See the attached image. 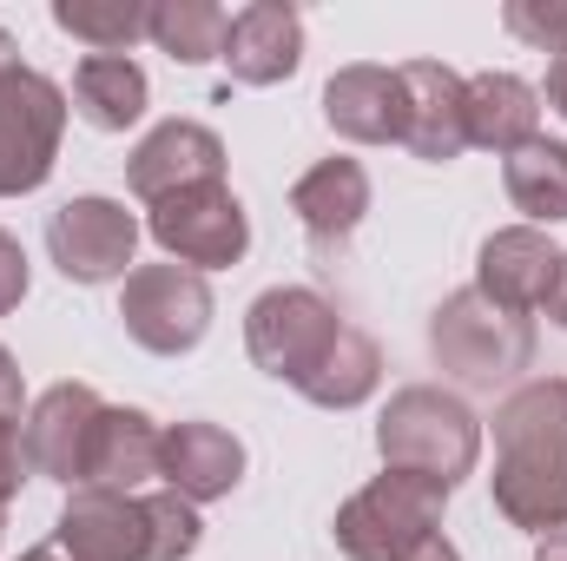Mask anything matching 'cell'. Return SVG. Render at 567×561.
Wrapping results in <instances>:
<instances>
[{"mask_svg": "<svg viewBox=\"0 0 567 561\" xmlns=\"http://www.w3.org/2000/svg\"><path fill=\"white\" fill-rule=\"evenodd\" d=\"M377 456H383V469H403V476H423L435 489H455L462 476H475L482 417L442 384H403L377 417Z\"/></svg>", "mask_w": 567, "mask_h": 561, "instance_id": "6da1fadb", "label": "cell"}, {"mask_svg": "<svg viewBox=\"0 0 567 561\" xmlns=\"http://www.w3.org/2000/svg\"><path fill=\"white\" fill-rule=\"evenodd\" d=\"M442 509H449V489L403 476V469H383L337 509L330 536H337L343 561H410L429 536H442Z\"/></svg>", "mask_w": 567, "mask_h": 561, "instance_id": "7a4b0ae2", "label": "cell"}, {"mask_svg": "<svg viewBox=\"0 0 567 561\" xmlns=\"http://www.w3.org/2000/svg\"><path fill=\"white\" fill-rule=\"evenodd\" d=\"M429 350L449 377L462 384H508L535 364V324L488 304L475 284L468 290H449L429 317Z\"/></svg>", "mask_w": 567, "mask_h": 561, "instance_id": "3957f363", "label": "cell"}, {"mask_svg": "<svg viewBox=\"0 0 567 561\" xmlns=\"http://www.w3.org/2000/svg\"><path fill=\"white\" fill-rule=\"evenodd\" d=\"M337 330H343L337 304L323 290H310V284H278V290H265L245 310V350H251V364L265 377L290 384V390L323 364V350L337 344Z\"/></svg>", "mask_w": 567, "mask_h": 561, "instance_id": "277c9868", "label": "cell"}, {"mask_svg": "<svg viewBox=\"0 0 567 561\" xmlns=\"http://www.w3.org/2000/svg\"><path fill=\"white\" fill-rule=\"evenodd\" d=\"M60 133H66V93L40 67L0 73V198L40 192L53 178Z\"/></svg>", "mask_w": 567, "mask_h": 561, "instance_id": "5b68a950", "label": "cell"}, {"mask_svg": "<svg viewBox=\"0 0 567 561\" xmlns=\"http://www.w3.org/2000/svg\"><path fill=\"white\" fill-rule=\"evenodd\" d=\"M145 232L158 238V252L172 265H185L198 278L225 272V265H238L251 252V218H245V205H238L231 185H192V192L158 198Z\"/></svg>", "mask_w": 567, "mask_h": 561, "instance_id": "8992f818", "label": "cell"}, {"mask_svg": "<svg viewBox=\"0 0 567 561\" xmlns=\"http://www.w3.org/2000/svg\"><path fill=\"white\" fill-rule=\"evenodd\" d=\"M120 317H126V337L140 350L185 357L212 330V284L198 272H185V265H140V272H126Z\"/></svg>", "mask_w": 567, "mask_h": 561, "instance_id": "52a82bcc", "label": "cell"}, {"mask_svg": "<svg viewBox=\"0 0 567 561\" xmlns=\"http://www.w3.org/2000/svg\"><path fill=\"white\" fill-rule=\"evenodd\" d=\"M140 252V218L120 205V198H66L53 218H47V258L60 265L66 284H106V278H126Z\"/></svg>", "mask_w": 567, "mask_h": 561, "instance_id": "ba28073f", "label": "cell"}, {"mask_svg": "<svg viewBox=\"0 0 567 561\" xmlns=\"http://www.w3.org/2000/svg\"><path fill=\"white\" fill-rule=\"evenodd\" d=\"M126 185L145 205H158L172 192H192V185H225V140L212 126H198V120H165L133 145Z\"/></svg>", "mask_w": 567, "mask_h": 561, "instance_id": "9c48e42d", "label": "cell"}, {"mask_svg": "<svg viewBox=\"0 0 567 561\" xmlns=\"http://www.w3.org/2000/svg\"><path fill=\"white\" fill-rule=\"evenodd\" d=\"M403 80V145L429 159V165H449L468 152V80L449 73L442 60H410L396 67Z\"/></svg>", "mask_w": 567, "mask_h": 561, "instance_id": "30bf717a", "label": "cell"}, {"mask_svg": "<svg viewBox=\"0 0 567 561\" xmlns=\"http://www.w3.org/2000/svg\"><path fill=\"white\" fill-rule=\"evenodd\" d=\"M555 272H561V245L542 232V225H502L482 238V258H475V290L515 317L542 310L548 290H555Z\"/></svg>", "mask_w": 567, "mask_h": 561, "instance_id": "8fae6325", "label": "cell"}, {"mask_svg": "<svg viewBox=\"0 0 567 561\" xmlns=\"http://www.w3.org/2000/svg\"><path fill=\"white\" fill-rule=\"evenodd\" d=\"M53 549L66 561H152L145 502L113 489H73L53 522Z\"/></svg>", "mask_w": 567, "mask_h": 561, "instance_id": "7c38bea8", "label": "cell"}, {"mask_svg": "<svg viewBox=\"0 0 567 561\" xmlns=\"http://www.w3.org/2000/svg\"><path fill=\"white\" fill-rule=\"evenodd\" d=\"M100 410H106V404H100L93 384H53V390H40L33 410H27V462H33V476L80 489L86 442H93Z\"/></svg>", "mask_w": 567, "mask_h": 561, "instance_id": "4fadbf2b", "label": "cell"}, {"mask_svg": "<svg viewBox=\"0 0 567 561\" xmlns=\"http://www.w3.org/2000/svg\"><path fill=\"white\" fill-rule=\"evenodd\" d=\"M225 73L238 86H278L303 67V20L290 0H251L225 27Z\"/></svg>", "mask_w": 567, "mask_h": 561, "instance_id": "5bb4252c", "label": "cell"}, {"mask_svg": "<svg viewBox=\"0 0 567 561\" xmlns=\"http://www.w3.org/2000/svg\"><path fill=\"white\" fill-rule=\"evenodd\" d=\"M158 476L165 489H178L185 502H218L245 482V442L218 422H172L158 436Z\"/></svg>", "mask_w": 567, "mask_h": 561, "instance_id": "9a60e30c", "label": "cell"}, {"mask_svg": "<svg viewBox=\"0 0 567 561\" xmlns=\"http://www.w3.org/2000/svg\"><path fill=\"white\" fill-rule=\"evenodd\" d=\"M323 120L350 145L403 140V80H396V67H377V60L337 67L330 86H323Z\"/></svg>", "mask_w": 567, "mask_h": 561, "instance_id": "2e32d148", "label": "cell"}, {"mask_svg": "<svg viewBox=\"0 0 567 561\" xmlns=\"http://www.w3.org/2000/svg\"><path fill=\"white\" fill-rule=\"evenodd\" d=\"M290 212H297V225L310 232L317 252H337V245H350V232L370 212V172L357 159H317L290 185Z\"/></svg>", "mask_w": 567, "mask_h": 561, "instance_id": "e0dca14e", "label": "cell"}, {"mask_svg": "<svg viewBox=\"0 0 567 561\" xmlns=\"http://www.w3.org/2000/svg\"><path fill=\"white\" fill-rule=\"evenodd\" d=\"M158 422L145 410L126 404H106L93 422V442H86V469H80V489H113V496H133L140 482L158 476Z\"/></svg>", "mask_w": 567, "mask_h": 561, "instance_id": "ac0fdd59", "label": "cell"}, {"mask_svg": "<svg viewBox=\"0 0 567 561\" xmlns=\"http://www.w3.org/2000/svg\"><path fill=\"white\" fill-rule=\"evenodd\" d=\"M495 509L528 536L567 529V462L561 456H495Z\"/></svg>", "mask_w": 567, "mask_h": 561, "instance_id": "d6986e66", "label": "cell"}, {"mask_svg": "<svg viewBox=\"0 0 567 561\" xmlns=\"http://www.w3.org/2000/svg\"><path fill=\"white\" fill-rule=\"evenodd\" d=\"M528 140H542V93L522 73H475L468 80V145L508 159Z\"/></svg>", "mask_w": 567, "mask_h": 561, "instance_id": "ffe728a7", "label": "cell"}, {"mask_svg": "<svg viewBox=\"0 0 567 561\" xmlns=\"http://www.w3.org/2000/svg\"><path fill=\"white\" fill-rule=\"evenodd\" d=\"M152 100V80L133 53H86L73 67V113L93 133H126Z\"/></svg>", "mask_w": 567, "mask_h": 561, "instance_id": "44dd1931", "label": "cell"}, {"mask_svg": "<svg viewBox=\"0 0 567 561\" xmlns=\"http://www.w3.org/2000/svg\"><path fill=\"white\" fill-rule=\"evenodd\" d=\"M495 456H561L567 462V377H528L495 410Z\"/></svg>", "mask_w": 567, "mask_h": 561, "instance_id": "7402d4cb", "label": "cell"}, {"mask_svg": "<svg viewBox=\"0 0 567 561\" xmlns=\"http://www.w3.org/2000/svg\"><path fill=\"white\" fill-rule=\"evenodd\" d=\"M377 384H383V350H377V337L357 330V324H343L337 344L323 350V364H317L297 390H303L317 410H357V404L377 397Z\"/></svg>", "mask_w": 567, "mask_h": 561, "instance_id": "603a6c76", "label": "cell"}, {"mask_svg": "<svg viewBox=\"0 0 567 561\" xmlns=\"http://www.w3.org/2000/svg\"><path fill=\"white\" fill-rule=\"evenodd\" d=\"M508 205L528 212V225H561L567 218V145L561 140H528L522 152L502 159Z\"/></svg>", "mask_w": 567, "mask_h": 561, "instance_id": "cb8c5ba5", "label": "cell"}, {"mask_svg": "<svg viewBox=\"0 0 567 561\" xmlns=\"http://www.w3.org/2000/svg\"><path fill=\"white\" fill-rule=\"evenodd\" d=\"M225 27H231V13L218 0H152V33L145 40L158 53H172L178 67H205V60L225 53Z\"/></svg>", "mask_w": 567, "mask_h": 561, "instance_id": "d4e9b609", "label": "cell"}, {"mask_svg": "<svg viewBox=\"0 0 567 561\" xmlns=\"http://www.w3.org/2000/svg\"><path fill=\"white\" fill-rule=\"evenodd\" d=\"M53 27L86 40L93 53H133L152 33V7L145 0H53Z\"/></svg>", "mask_w": 567, "mask_h": 561, "instance_id": "484cf974", "label": "cell"}, {"mask_svg": "<svg viewBox=\"0 0 567 561\" xmlns=\"http://www.w3.org/2000/svg\"><path fill=\"white\" fill-rule=\"evenodd\" d=\"M145 502V536H152V561H185L198 555V502H185L178 489H158V496H140Z\"/></svg>", "mask_w": 567, "mask_h": 561, "instance_id": "4316f807", "label": "cell"}, {"mask_svg": "<svg viewBox=\"0 0 567 561\" xmlns=\"http://www.w3.org/2000/svg\"><path fill=\"white\" fill-rule=\"evenodd\" d=\"M502 27L535 53H555V60L567 53V0H508Z\"/></svg>", "mask_w": 567, "mask_h": 561, "instance_id": "83f0119b", "label": "cell"}, {"mask_svg": "<svg viewBox=\"0 0 567 561\" xmlns=\"http://www.w3.org/2000/svg\"><path fill=\"white\" fill-rule=\"evenodd\" d=\"M27 476H33V462H27V429H20V422H0V509L20 496Z\"/></svg>", "mask_w": 567, "mask_h": 561, "instance_id": "f1b7e54d", "label": "cell"}, {"mask_svg": "<svg viewBox=\"0 0 567 561\" xmlns=\"http://www.w3.org/2000/svg\"><path fill=\"white\" fill-rule=\"evenodd\" d=\"M20 297H27V252L13 232H0V317L20 310Z\"/></svg>", "mask_w": 567, "mask_h": 561, "instance_id": "f546056e", "label": "cell"}, {"mask_svg": "<svg viewBox=\"0 0 567 561\" xmlns=\"http://www.w3.org/2000/svg\"><path fill=\"white\" fill-rule=\"evenodd\" d=\"M20 410H27V384H20L13 350L0 344V422H20Z\"/></svg>", "mask_w": 567, "mask_h": 561, "instance_id": "4dcf8cb0", "label": "cell"}, {"mask_svg": "<svg viewBox=\"0 0 567 561\" xmlns=\"http://www.w3.org/2000/svg\"><path fill=\"white\" fill-rule=\"evenodd\" d=\"M548 106L567 120V53L561 60H548Z\"/></svg>", "mask_w": 567, "mask_h": 561, "instance_id": "1f68e13d", "label": "cell"}, {"mask_svg": "<svg viewBox=\"0 0 567 561\" xmlns=\"http://www.w3.org/2000/svg\"><path fill=\"white\" fill-rule=\"evenodd\" d=\"M542 310L567 330V252H561V272H555V290H548V304H542Z\"/></svg>", "mask_w": 567, "mask_h": 561, "instance_id": "d6a6232c", "label": "cell"}, {"mask_svg": "<svg viewBox=\"0 0 567 561\" xmlns=\"http://www.w3.org/2000/svg\"><path fill=\"white\" fill-rule=\"evenodd\" d=\"M410 561H462V549H455L449 536H429V542H423V549H416Z\"/></svg>", "mask_w": 567, "mask_h": 561, "instance_id": "836d02e7", "label": "cell"}, {"mask_svg": "<svg viewBox=\"0 0 567 561\" xmlns=\"http://www.w3.org/2000/svg\"><path fill=\"white\" fill-rule=\"evenodd\" d=\"M535 561H567V529H561V536H542V549H535Z\"/></svg>", "mask_w": 567, "mask_h": 561, "instance_id": "e575fe53", "label": "cell"}, {"mask_svg": "<svg viewBox=\"0 0 567 561\" xmlns=\"http://www.w3.org/2000/svg\"><path fill=\"white\" fill-rule=\"evenodd\" d=\"M13 67H20V47H13V33L0 27V73H13Z\"/></svg>", "mask_w": 567, "mask_h": 561, "instance_id": "d590c367", "label": "cell"}, {"mask_svg": "<svg viewBox=\"0 0 567 561\" xmlns=\"http://www.w3.org/2000/svg\"><path fill=\"white\" fill-rule=\"evenodd\" d=\"M20 561H66V555H60V549L47 542V549H27V555H20Z\"/></svg>", "mask_w": 567, "mask_h": 561, "instance_id": "8d00e7d4", "label": "cell"}]
</instances>
